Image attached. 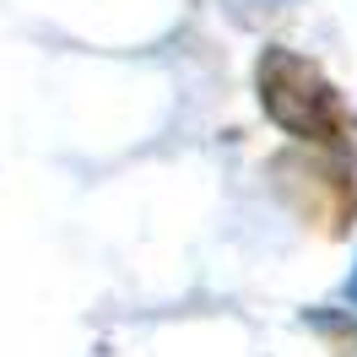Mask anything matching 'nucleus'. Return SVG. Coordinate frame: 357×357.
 I'll list each match as a JSON object with an SVG mask.
<instances>
[{"mask_svg": "<svg viewBox=\"0 0 357 357\" xmlns=\"http://www.w3.org/2000/svg\"><path fill=\"white\" fill-rule=\"evenodd\" d=\"M314 331L325 335L341 357H357V325L352 319H341V314H314Z\"/></svg>", "mask_w": 357, "mask_h": 357, "instance_id": "7ed1b4c3", "label": "nucleus"}, {"mask_svg": "<svg viewBox=\"0 0 357 357\" xmlns=\"http://www.w3.org/2000/svg\"><path fill=\"white\" fill-rule=\"evenodd\" d=\"M276 174H282V190L292 195L298 217H309L319 233L341 238L357 217V184L341 162H325V157H276Z\"/></svg>", "mask_w": 357, "mask_h": 357, "instance_id": "f03ea898", "label": "nucleus"}, {"mask_svg": "<svg viewBox=\"0 0 357 357\" xmlns=\"http://www.w3.org/2000/svg\"><path fill=\"white\" fill-rule=\"evenodd\" d=\"M255 87H260V109L271 114V125H282L292 141H303L325 157L347 152L352 114L314 60L292 54V49H266L255 66Z\"/></svg>", "mask_w": 357, "mask_h": 357, "instance_id": "f257e3e1", "label": "nucleus"}, {"mask_svg": "<svg viewBox=\"0 0 357 357\" xmlns=\"http://www.w3.org/2000/svg\"><path fill=\"white\" fill-rule=\"evenodd\" d=\"M347 298H352V309H357V266H352V282H347Z\"/></svg>", "mask_w": 357, "mask_h": 357, "instance_id": "20e7f679", "label": "nucleus"}]
</instances>
